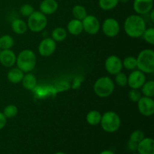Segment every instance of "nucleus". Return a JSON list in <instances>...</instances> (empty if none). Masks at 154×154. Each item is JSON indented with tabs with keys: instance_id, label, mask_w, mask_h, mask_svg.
Returning a JSON list of instances; mask_svg holds the SVG:
<instances>
[{
	"instance_id": "nucleus-1",
	"label": "nucleus",
	"mask_w": 154,
	"mask_h": 154,
	"mask_svg": "<svg viewBox=\"0 0 154 154\" xmlns=\"http://www.w3.org/2000/svg\"><path fill=\"white\" fill-rule=\"evenodd\" d=\"M123 27L125 32L129 37L138 38L142 36L147 26L142 16L135 14L129 15L126 18Z\"/></svg>"
},
{
	"instance_id": "nucleus-2",
	"label": "nucleus",
	"mask_w": 154,
	"mask_h": 154,
	"mask_svg": "<svg viewBox=\"0 0 154 154\" xmlns=\"http://www.w3.org/2000/svg\"><path fill=\"white\" fill-rule=\"evenodd\" d=\"M36 62V55L32 50H23L17 56V67L20 69L23 73L32 72L35 67Z\"/></svg>"
},
{
	"instance_id": "nucleus-3",
	"label": "nucleus",
	"mask_w": 154,
	"mask_h": 154,
	"mask_svg": "<svg viewBox=\"0 0 154 154\" xmlns=\"http://www.w3.org/2000/svg\"><path fill=\"white\" fill-rule=\"evenodd\" d=\"M115 89L114 81L110 77L102 76L98 78L93 85L94 93L99 98H107L113 94Z\"/></svg>"
},
{
	"instance_id": "nucleus-4",
	"label": "nucleus",
	"mask_w": 154,
	"mask_h": 154,
	"mask_svg": "<svg viewBox=\"0 0 154 154\" xmlns=\"http://www.w3.org/2000/svg\"><path fill=\"white\" fill-rule=\"evenodd\" d=\"M137 59V69L144 74L154 72V51L152 49H144L138 54Z\"/></svg>"
},
{
	"instance_id": "nucleus-5",
	"label": "nucleus",
	"mask_w": 154,
	"mask_h": 154,
	"mask_svg": "<svg viewBox=\"0 0 154 154\" xmlns=\"http://www.w3.org/2000/svg\"><path fill=\"white\" fill-rule=\"evenodd\" d=\"M99 124L105 132L114 133L120 129L121 126V119L117 113L109 111L102 114V119Z\"/></svg>"
},
{
	"instance_id": "nucleus-6",
	"label": "nucleus",
	"mask_w": 154,
	"mask_h": 154,
	"mask_svg": "<svg viewBox=\"0 0 154 154\" xmlns=\"http://www.w3.org/2000/svg\"><path fill=\"white\" fill-rule=\"evenodd\" d=\"M28 29L32 32H40L46 28L48 25V18L40 11H35L27 20Z\"/></svg>"
},
{
	"instance_id": "nucleus-7",
	"label": "nucleus",
	"mask_w": 154,
	"mask_h": 154,
	"mask_svg": "<svg viewBox=\"0 0 154 154\" xmlns=\"http://www.w3.org/2000/svg\"><path fill=\"white\" fill-rule=\"evenodd\" d=\"M102 30L104 35L107 37L114 38L120 33V23L114 18H106L102 24Z\"/></svg>"
},
{
	"instance_id": "nucleus-8",
	"label": "nucleus",
	"mask_w": 154,
	"mask_h": 154,
	"mask_svg": "<svg viewBox=\"0 0 154 154\" xmlns=\"http://www.w3.org/2000/svg\"><path fill=\"white\" fill-rule=\"evenodd\" d=\"M83 29L89 35H94L99 32L100 29V22L94 15L87 14L82 20Z\"/></svg>"
},
{
	"instance_id": "nucleus-9",
	"label": "nucleus",
	"mask_w": 154,
	"mask_h": 154,
	"mask_svg": "<svg viewBox=\"0 0 154 154\" xmlns=\"http://www.w3.org/2000/svg\"><path fill=\"white\" fill-rule=\"evenodd\" d=\"M57 49V42L52 38H45L39 43L38 51L42 57H49L54 54Z\"/></svg>"
},
{
	"instance_id": "nucleus-10",
	"label": "nucleus",
	"mask_w": 154,
	"mask_h": 154,
	"mask_svg": "<svg viewBox=\"0 0 154 154\" xmlns=\"http://www.w3.org/2000/svg\"><path fill=\"white\" fill-rule=\"evenodd\" d=\"M127 78V85L131 89H141L143 84L147 81L145 74L138 69L132 71Z\"/></svg>"
},
{
	"instance_id": "nucleus-11",
	"label": "nucleus",
	"mask_w": 154,
	"mask_h": 154,
	"mask_svg": "<svg viewBox=\"0 0 154 154\" xmlns=\"http://www.w3.org/2000/svg\"><path fill=\"white\" fill-rule=\"evenodd\" d=\"M138 110L141 115L150 117L154 114V101L153 98L143 96L137 102Z\"/></svg>"
},
{
	"instance_id": "nucleus-12",
	"label": "nucleus",
	"mask_w": 154,
	"mask_h": 154,
	"mask_svg": "<svg viewBox=\"0 0 154 154\" xmlns=\"http://www.w3.org/2000/svg\"><path fill=\"white\" fill-rule=\"evenodd\" d=\"M105 68L107 72L111 75H115L123 70L121 59L116 55H111L105 60Z\"/></svg>"
},
{
	"instance_id": "nucleus-13",
	"label": "nucleus",
	"mask_w": 154,
	"mask_h": 154,
	"mask_svg": "<svg viewBox=\"0 0 154 154\" xmlns=\"http://www.w3.org/2000/svg\"><path fill=\"white\" fill-rule=\"evenodd\" d=\"M132 7L136 14H147L153 9V0H134Z\"/></svg>"
},
{
	"instance_id": "nucleus-14",
	"label": "nucleus",
	"mask_w": 154,
	"mask_h": 154,
	"mask_svg": "<svg viewBox=\"0 0 154 154\" xmlns=\"http://www.w3.org/2000/svg\"><path fill=\"white\" fill-rule=\"evenodd\" d=\"M17 56L11 49L2 50L0 52V63L6 68H12L16 64Z\"/></svg>"
},
{
	"instance_id": "nucleus-15",
	"label": "nucleus",
	"mask_w": 154,
	"mask_h": 154,
	"mask_svg": "<svg viewBox=\"0 0 154 154\" xmlns=\"http://www.w3.org/2000/svg\"><path fill=\"white\" fill-rule=\"evenodd\" d=\"M59 8L57 0H42L39 5V11L45 15H51L57 12Z\"/></svg>"
},
{
	"instance_id": "nucleus-16",
	"label": "nucleus",
	"mask_w": 154,
	"mask_h": 154,
	"mask_svg": "<svg viewBox=\"0 0 154 154\" xmlns=\"http://www.w3.org/2000/svg\"><path fill=\"white\" fill-rule=\"evenodd\" d=\"M138 154H154V141L152 138H144L138 144Z\"/></svg>"
},
{
	"instance_id": "nucleus-17",
	"label": "nucleus",
	"mask_w": 154,
	"mask_h": 154,
	"mask_svg": "<svg viewBox=\"0 0 154 154\" xmlns=\"http://www.w3.org/2000/svg\"><path fill=\"white\" fill-rule=\"evenodd\" d=\"M66 30L72 35H79L84 31L83 29L82 21L77 19H72L68 23Z\"/></svg>"
},
{
	"instance_id": "nucleus-18",
	"label": "nucleus",
	"mask_w": 154,
	"mask_h": 154,
	"mask_svg": "<svg viewBox=\"0 0 154 154\" xmlns=\"http://www.w3.org/2000/svg\"><path fill=\"white\" fill-rule=\"evenodd\" d=\"M11 29L15 34L17 35H23L28 30L26 22L20 18H16L14 20L11 24Z\"/></svg>"
},
{
	"instance_id": "nucleus-19",
	"label": "nucleus",
	"mask_w": 154,
	"mask_h": 154,
	"mask_svg": "<svg viewBox=\"0 0 154 154\" xmlns=\"http://www.w3.org/2000/svg\"><path fill=\"white\" fill-rule=\"evenodd\" d=\"M24 73L18 69L17 67H14L11 69L7 73V79L10 83L14 84H19L21 82L23 78Z\"/></svg>"
},
{
	"instance_id": "nucleus-20",
	"label": "nucleus",
	"mask_w": 154,
	"mask_h": 154,
	"mask_svg": "<svg viewBox=\"0 0 154 154\" xmlns=\"http://www.w3.org/2000/svg\"><path fill=\"white\" fill-rule=\"evenodd\" d=\"M20 83H22L24 89L27 90H32L36 87L37 79L34 74L32 72H28V73H24L23 78Z\"/></svg>"
},
{
	"instance_id": "nucleus-21",
	"label": "nucleus",
	"mask_w": 154,
	"mask_h": 154,
	"mask_svg": "<svg viewBox=\"0 0 154 154\" xmlns=\"http://www.w3.org/2000/svg\"><path fill=\"white\" fill-rule=\"evenodd\" d=\"M102 119V114L99 111L92 110L87 113L86 116V120L90 126H97L100 123Z\"/></svg>"
},
{
	"instance_id": "nucleus-22",
	"label": "nucleus",
	"mask_w": 154,
	"mask_h": 154,
	"mask_svg": "<svg viewBox=\"0 0 154 154\" xmlns=\"http://www.w3.org/2000/svg\"><path fill=\"white\" fill-rule=\"evenodd\" d=\"M68 32L64 27H56L51 32V38L56 42H62L67 38Z\"/></svg>"
},
{
	"instance_id": "nucleus-23",
	"label": "nucleus",
	"mask_w": 154,
	"mask_h": 154,
	"mask_svg": "<svg viewBox=\"0 0 154 154\" xmlns=\"http://www.w3.org/2000/svg\"><path fill=\"white\" fill-rule=\"evenodd\" d=\"M141 92L143 96L153 98L154 96V81H146L141 87Z\"/></svg>"
},
{
	"instance_id": "nucleus-24",
	"label": "nucleus",
	"mask_w": 154,
	"mask_h": 154,
	"mask_svg": "<svg viewBox=\"0 0 154 154\" xmlns=\"http://www.w3.org/2000/svg\"><path fill=\"white\" fill-rule=\"evenodd\" d=\"M72 15L74 18L79 20L82 21L84 18L87 17V9L84 6L81 5H76L72 8Z\"/></svg>"
},
{
	"instance_id": "nucleus-25",
	"label": "nucleus",
	"mask_w": 154,
	"mask_h": 154,
	"mask_svg": "<svg viewBox=\"0 0 154 154\" xmlns=\"http://www.w3.org/2000/svg\"><path fill=\"white\" fill-rule=\"evenodd\" d=\"M14 45V40L10 35H3L0 37V50L11 49Z\"/></svg>"
},
{
	"instance_id": "nucleus-26",
	"label": "nucleus",
	"mask_w": 154,
	"mask_h": 154,
	"mask_svg": "<svg viewBox=\"0 0 154 154\" xmlns=\"http://www.w3.org/2000/svg\"><path fill=\"white\" fill-rule=\"evenodd\" d=\"M123 68L128 71H133L137 69V59L133 56H128L122 60Z\"/></svg>"
},
{
	"instance_id": "nucleus-27",
	"label": "nucleus",
	"mask_w": 154,
	"mask_h": 154,
	"mask_svg": "<svg viewBox=\"0 0 154 154\" xmlns=\"http://www.w3.org/2000/svg\"><path fill=\"white\" fill-rule=\"evenodd\" d=\"M99 6L103 11H111L115 8L119 3V0H99Z\"/></svg>"
},
{
	"instance_id": "nucleus-28",
	"label": "nucleus",
	"mask_w": 154,
	"mask_h": 154,
	"mask_svg": "<svg viewBox=\"0 0 154 154\" xmlns=\"http://www.w3.org/2000/svg\"><path fill=\"white\" fill-rule=\"evenodd\" d=\"M2 113L7 119L13 118L17 115L18 108L15 105H8L5 107Z\"/></svg>"
},
{
	"instance_id": "nucleus-29",
	"label": "nucleus",
	"mask_w": 154,
	"mask_h": 154,
	"mask_svg": "<svg viewBox=\"0 0 154 154\" xmlns=\"http://www.w3.org/2000/svg\"><path fill=\"white\" fill-rule=\"evenodd\" d=\"M141 37L147 44L153 45L154 44V28L153 27L146 28Z\"/></svg>"
},
{
	"instance_id": "nucleus-30",
	"label": "nucleus",
	"mask_w": 154,
	"mask_h": 154,
	"mask_svg": "<svg viewBox=\"0 0 154 154\" xmlns=\"http://www.w3.org/2000/svg\"><path fill=\"white\" fill-rule=\"evenodd\" d=\"M114 76H115L114 81H115V84H117V86L121 87H124L127 85L128 78H127V75H126V74L120 72H119L118 74L114 75Z\"/></svg>"
},
{
	"instance_id": "nucleus-31",
	"label": "nucleus",
	"mask_w": 154,
	"mask_h": 154,
	"mask_svg": "<svg viewBox=\"0 0 154 154\" xmlns=\"http://www.w3.org/2000/svg\"><path fill=\"white\" fill-rule=\"evenodd\" d=\"M20 14L23 17H29L33 12L35 11L34 7L31 4H28V3H26V4H23V5L20 6Z\"/></svg>"
},
{
	"instance_id": "nucleus-32",
	"label": "nucleus",
	"mask_w": 154,
	"mask_h": 154,
	"mask_svg": "<svg viewBox=\"0 0 154 154\" xmlns=\"http://www.w3.org/2000/svg\"><path fill=\"white\" fill-rule=\"evenodd\" d=\"M141 97H142V94L139 89H131L128 93V98L132 102L137 103Z\"/></svg>"
},
{
	"instance_id": "nucleus-33",
	"label": "nucleus",
	"mask_w": 154,
	"mask_h": 154,
	"mask_svg": "<svg viewBox=\"0 0 154 154\" xmlns=\"http://www.w3.org/2000/svg\"><path fill=\"white\" fill-rule=\"evenodd\" d=\"M144 138H145V136H144V132L142 130H140V129H136L131 133L130 136H129V140L138 144Z\"/></svg>"
},
{
	"instance_id": "nucleus-34",
	"label": "nucleus",
	"mask_w": 154,
	"mask_h": 154,
	"mask_svg": "<svg viewBox=\"0 0 154 154\" xmlns=\"http://www.w3.org/2000/svg\"><path fill=\"white\" fill-rule=\"evenodd\" d=\"M137 147H138V144L135 142H133V141L129 140L127 142V148L128 150H130V151L135 152L137 151Z\"/></svg>"
},
{
	"instance_id": "nucleus-35",
	"label": "nucleus",
	"mask_w": 154,
	"mask_h": 154,
	"mask_svg": "<svg viewBox=\"0 0 154 154\" xmlns=\"http://www.w3.org/2000/svg\"><path fill=\"white\" fill-rule=\"evenodd\" d=\"M6 123H7V118L2 112H0V130L5 126Z\"/></svg>"
},
{
	"instance_id": "nucleus-36",
	"label": "nucleus",
	"mask_w": 154,
	"mask_h": 154,
	"mask_svg": "<svg viewBox=\"0 0 154 154\" xmlns=\"http://www.w3.org/2000/svg\"><path fill=\"white\" fill-rule=\"evenodd\" d=\"M99 154H115L112 150H103V151L101 152Z\"/></svg>"
},
{
	"instance_id": "nucleus-37",
	"label": "nucleus",
	"mask_w": 154,
	"mask_h": 154,
	"mask_svg": "<svg viewBox=\"0 0 154 154\" xmlns=\"http://www.w3.org/2000/svg\"><path fill=\"white\" fill-rule=\"evenodd\" d=\"M128 2H129V0H119V2L121 3H127Z\"/></svg>"
},
{
	"instance_id": "nucleus-38",
	"label": "nucleus",
	"mask_w": 154,
	"mask_h": 154,
	"mask_svg": "<svg viewBox=\"0 0 154 154\" xmlns=\"http://www.w3.org/2000/svg\"><path fill=\"white\" fill-rule=\"evenodd\" d=\"M54 154H66V153H63V152H57V153H54Z\"/></svg>"
},
{
	"instance_id": "nucleus-39",
	"label": "nucleus",
	"mask_w": 154,
	"mask_h": 154,
	"mask_svg": "<svg viewBox=\"0 0 154 154\" xmlns=\"http://www.w3.org/2000/svg\"><path fill=\"white\" fill-rule=\"evenodd\" d=\"M132 154H138V153H132Z\"/></svg>"
},
{
	"instance_id": "nucleus-40",
	"label": "nucleus",
	"mask_w": 154,
	"mask_h": 154,
	"mask_svg": "<svg viewBox=\"0 0 154 154\" xmlns=\"http://www.w3.org/2000/svg\"><path fill=\"white\" fill-rule=\"evenodd\" d=\"M0 52H1V50H0Z\"/></svg>"
}]
</instances>
